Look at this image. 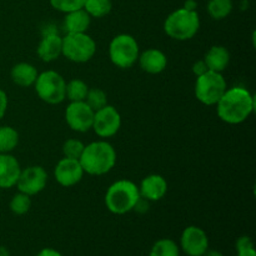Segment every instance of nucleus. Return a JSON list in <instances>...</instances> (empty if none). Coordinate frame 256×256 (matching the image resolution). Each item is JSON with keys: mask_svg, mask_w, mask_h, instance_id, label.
Instances as JSON below:
<instances>
[{"mask_svg": "<svg viewBox=\"0 0 256 256\" xmlns=\"http://www.w3.org/2000/svg\"><path fill=\"white\" fill-rule=\"evenodd\" d=\"M84 172L94 176L108 174L116 164V152L105 140L92 142L85 145L79 159Z\"/></svg>", "mask_w": 256, "mask_h": 256, "instance_id": "obj_2", "label": "nucleus"}, {"mask_svg": "<svg viewBox=\"0 0 256 256\" xmlns=\"http://www.w3.org/2000/svg\"><path fill=\"white\" fill-rule=\"evenodd\" d=\"M168 182L162 175L152 174L142 180L139 186L140 196L148 202H159L166 195Z\"/></svg>", "mask_w": 256, "mask_h": 256, "instance_id": "obj_14", "label": "nucleus"}, {"mask_svg": "<svg viewBox=\"0 0 256 256\" xmlns=\"http://www.w3.org/2000/svg\"><path fill=\"white\" fill-rule=\"evenodd\" d=\"M85 102L94 112H96V110L102 109L105 105H108V96L104 90L99 89V88H92V89H89V92H88Z\"/></svg>", "mask_w": 256, "mask_h": 256, "instance_id": "obj_27", "label": "nucleus"}, {"mask_svg": "<svg viewBox=\"0 0 256 256\" xmlns=\"http://www.w3.org/2000/svg\"><path fill=\"white\" fill-rule=\"evenodd\" d=\"M200 29V18L196 10H188L185 8L174 10L165 19L164 32L174 40H190Z\"/></svg>", "mask_w": 256, "mask_h": 256, "instance_id": "obj_4", "label": "nucleus"}, {"mask_svg": "<svg viewBox=\"0 0 256 256\" xmlns=\"http://www.w3.org/2000/svg\"><path fill=\"white\" fill-rule=\"evenodd\" d=\"M38 75L39 72H38L36 68L29 62H19V64L14 65L12 72H10V76H12L14 84L22 88H29L34 85Z\"/></svg>", "mask_w": 256, "mask_h": 256, "instance_id": "obj_20", "label": "nucleus"}, {"mask_svg": "<svg viewBox=\"0 0 256 256\" xmlns=\"http://www.w3.org/2000/svg\"><path fill=\"white\" fill-rule=\"evenodd\" d=\"M36 52L40 59L45 62H52L59 59L60 55H62V36L58 32L42 35Z\"/></svg>", "mask_w": 256, "mask_h": 256, "instance_id": "obj_16", "label": "nucleus"}, {"mask_svg": "<svg viewBox=\"0 0 256 256\" xmlns=\"http://www.w3.org/2000/svg\"><path fill=\"white\" fill-rule=\"evenodd\" d=\"M92 18L84 9L74 10L65 14L64 28L66 34H74V32H86L89 29Z\"/></svg>", "mask_w": 256, "mask_h": 256, "instance_id": "obj_19", "label": "nucleus"}, {"mask_svg": "<svg viewBox=\"0 0 256 256\" xmlns=\"http://www.w3.org/2000/svg\"><path fill=\"white\" fill-rule=\"evenodd\" d=\"M254 248V242L252 240L250 239L249 236H242L238 239L236 242V252L239 250H246V249H252Z\"/></svg>", "mask_w": 256, "mask_h": 256, "instance_id": "obj_30", "label": "nucleus"}, {"mask_svg": "<svg viewBox=\"0 0 256 256\" xmlns=\"http://www.w3.org/2000/svg\"><path fill=\"white\" fill-rule=\"evenodd\" d=\"M89 86L85 82L80 79H72L66 82L65 88V99H69L72 102H85Z\"/></svg>", "mask_w": 256, "mask_h": 256, "instance_id": "obj_22", "label": "nucleus"}, {"mask_svg": "<svg viewBox=\"0 0 256 256\" xmlns=\"http://www.w3.org/2000/svg\"><path fill=\"white\" fill-rule=\"evenodd\" d=\"M0 256H10V252L5 246H0Z\"/></svg>", "mask_w": 256, "mask_h": 256, "instance_id": "obj_37", "label": "nucleus"}, {"mask_svg": "<svg viewBox=\"0 0 256 256\" xmlns=\"http://www.w3.org/2000/svg\"><path fill=\"white\" fill-rule=\"evenodd\" d=\"M8 109V95L2 89H0V120L4 118Z\"/></svg>", "mask_w": 256, "mask_h": 256, "instance_id": "obj_31", "label": "nucleus"}, {"mask_svg": "<svg viewBox=\"0 0 256 256\" xmlns=\"http://www.w3.org/2000/svg\"><path fill=\"white\" fill-rule=\"evenodd\" d=\"M149 256H180V248L174 240L165 238L152 245Z\"/></svg>", "mask_w": 256, "mask_h": 256, "instance_id": "obj_25", "label": "nucleus"}, {"mask_svg": "<svg viewBox=\"0 0 256 256\" xmlns=\"http://www.w3.org/2000/svg\"><path fill=\"white\" fill-rule=\"evenodd\" d=\"M196 6H198V2H195V0H186L182 8H185V9L188 10H196Z\"/></svg>", "mask_w": 256, "mask_h": 256, "instance_id": "obj_35", "label": "nucleus"}, {"mask_svg": "<svg viewBox=\"0 0 256 256\" xmlns=\"http://www.w3.org/2000/svg\"><path fill=\"white\" fill-rule=\"evenodd\" d=\"M209 69H208L204 60H199V62H196L194 65H192V72H194L196 76H200V75H202L204 72H206Z\"/></svg>", "mask_w": 256, "mask_h": 256, "instance_id": "obj_32", "label": "nucleus"}, {"mask_svg": "<svg viewBox=\"0 0 256 256\" xmlns=\"http://www.w3.org/2000/svg\"><path fill=\"white\" fill-rule=\"evenodd\" d=\"M84 170L82 164L78 159H70V158H62L59 160L54 170V176L58 184L64 188H70L80 182L84 176Z\"/></svg>", "mask_w": 256, "mask_h": 256, "instance_id": "obj_13", "label": "nucleus"}, {"mask_svg": "<svg viewBox=\"0 0 256 256\" xmlns=\"http://www.w3.org/2000/svg\"><path fill=\"white\" fill-rule=\"evenodd\" d=\"M202 256H224V255H222L220 252H218V250H208V252Z\"/></svg>", "mask_w": 256, "mask_h": 256, "instance_id": "obj_36", "label": "nucleus"}, {"mask_svg": "<svg viewBox=\"0 0 256 256\" xmlns=\"http://www.w3.org/2000/svg\"><path fill=\"white\" fill-rule=\"evenodd\" d=\"M35 256H62L60 252H58L56 249H52V248H45L42 249Z\"/></svg>", "mask_w": 256, "mask_h": 256, "instance_id": "obj_33", "label": "nucleus"}, {"mask_svg": "<svg viewBox=\"0 0 256 256\" xmlns=\"http://www.w3.org/2000/svg\"><path fill=\"white\" fill-rule=\"evenodd\" d=\"M226 89V80L222 76V72L208 70L200 76H196L195 96L202 104L208 105V106L216 105Z\"/></svg>", "mask_w": 256, "mask_h": 256, "instance_id": "obj_5", "label": "nucleus"}, {"mask_svg": "<svg viewBox=\"0 0 256 256\" xmlns=\"http://www.w3.org/2000/svg\"><path fill=\"white\" fill-rule=\"evenodd\" d=\"M204 62L208 69L212 72H222L230 62V52L222 45H214L205 54Z\"/></svg>", "mask_w": 256, "mask_h": 256, "instance_id": "obj_18", "label": "nucleus"}, {"mask_svg": "<svg viewBox=\"0 0 256 256\" xmlns=\"http://www.w3.org/2000/svg\"><path fill=\"white\" fill-rule=\"evenodd\" d=\"M96 52V42L86 32L66 34L62 38V55L74 62H86Z\"/></svg>", "mask_w": 256, "mask_h": 256, "instance_id": "obj_8", "label": "nucleus"}, {"mask_svg": "<svg viewBox=\"0 0 256 256\" xmlns=\"http://www.w3.org/2000/svg\"><path fill=\"white\" fill-rule=\"evenodd\" d=\"M10 210L14 212L15 215H24L32 208V200H30L29 195L24 194V192H18L12 196V202L9 204Z\"/></svg>", "mask_w": 256, "mask_h": 256, "instance_id": "obj_26", "label": "nucleus"}, {"mask_svg": "<svg viewBox=\"0 0 256 256\" xmlns=\"http://www.w3.org/2000/svg\"><path fill=\"white\" fill-rule=\"evenodd\" d=\"M138 62L144 72H149V74H160L166 69L168 58L162 50L152 48V49H148L139 54Z\"/></svg>", "mask_w": 256, "mask_h": 256, "instance_id": "obj_17", "label": "nucleus"}, {"mask_svg": "<svg viewBox=\"0 0 256 256\" xmlns=\"http://www.w3.org/2000/svg\"><path fill=\"white\" fill-rule=\"evenodd\" d=\"M95 112L85 102H72L65 110L68 126L78 132H86L92 128Z\"/></svg>", "mask_w": 256, "mask_h": 256, "instance_id": "obj_10", "label": "nucleus"}, {"mask_svg": "<svg viewBox=\"0 0 256 256\" xmlns=\"http://www.w3.org/2000/svg\"><path fill=\"white\" fill-rule=\"evenodd\" d=\"M19 144V132L12 126H0V154H9Z\"/></svg>", "mask_w": 256, "mask_h": 256, "instance_id": "obj_21", "label": "nucleus"}, {"mask_svg": "<svg viewBox=\"0 0 256 256\" xmlns=\"http://www.w3.org/2000/svg\"><path fill=\"white\" fill-rule=\"evenodd\" d=\"M120 128H122V116L114 106L105 105L104 108L95 112L92 129L98 136L102 139L112 138L119 132Z\"/></svg>", "mask_w": 256, "mask_h": 256, "instance_id": "obj_9", "label": "nucleus"}, {"mask_svg": "<svg viewBox=\"0 0 256 256\" xmlns=\"http://www.w3.org/2000/svg\"><path fill=\"white\" fill-rule=\"evenodd\" d=\"M112 0H85L82 9L90 15V18H104L112 12Z\"/></svg>", "mask_w": 256, "mask_h": 256, "instance_id": "obj_24", "label": "nucleus"}, {"mask_svg": "<svg viewBox=\"0 0 256 256\" xmlns=\"http://www.w3.org/2000/svg\"><path fill=\"white\" fill-rule=\"evenodd\" d=\"M236 256H256V252L254 248H252V249H246V250H239Z\"/></svg>", "mask_w": 256, "mask_h": 256, "instance_id": "obj_34", "label": "nucleus"}, {"mask_svg": "<svg viewBox=\"0 0 256 256\" xmlns=\"http://www.w3.org/2000/svg\"><path fill=\"white\" fill-rule=\"evenodd\" d=\"M48 182V172L45 169L39 165L29 166L22 170L20 176L18 179L16 188L20 192L32 196L45 189Z\"/></svg>", "mask_w": 256, "mask_h": 256, "instance_id": "obj_11", "label": "nucleus"}, {"mask_svg": "<svg viewBox=\"0 0 256 256\" xmlns=\"http://www.w3.org/2000/svg\"><path fill=\"white\" fill-rule=\"evenodd\" d=\"M50 5L60 12H70L84 8L85 0H49Z\"/></svg>", "mask_w": 256, "mask_h": 256, "instance_id": "obj_28", "label": "nucleus"}, {"mask_svg": "<svg viewBox=\"0 0 256 256\" xmlns=\"http://www.w3.org/2000/svg\"><path fill=\"white\" fill-rule=\"evenodd\" d=\"M22 172L19 162L10 154H0V189L15 186Z\"/></svg>", "mask_w": 256, "mask_h": 256, "instance_id": "obj_15", "label": "nucleus"}, {"mask_svg": "<svg viewBox=\"0 0 256 256\" xmlns=\"http://www.w3.org/2000/svg\"><path fill=\"white\" fill-rule=\"evenodd\" d=\"M180 248L188 256H202L209 250V238L199 226H188L180 238Z\"/></svg>", "mask_w": 256, "mask_h": 256, "instance_id": "obj_12", "label": "nucleus"}, {"mask_svg": "<svg viewBox=\"0 0 256 256\" xmlns=\"http://www.w3.org/2000/svg\"><path fill=\"white\" fill-rule=\"evenodd\" d=\"M139 44L129 34H119L112 38L109 45V56L112 64L120 69H129L139 59Z\"/></svg>", "mask_w": 256, "mask_h": 256, "instance_id": "obj_6", "label": "nucleus"}, {"mask_svg": "<svg viewBox=\"0 0 256 256\" xmlns=\"http://www.w3.org/2000/svg\"><path fill=\"white\" fill-rule=\"evenodd\" d=\"M84 148L85 145L82 144L80 140L69 139L64 142V145H62V152H64L65 158L79 160L82 152H84Z\"/></svg>", "mask_w": 256, "mask_h": 256, "instance_id": "obj_29", "label": "nucleus"}, {"mask_svg": "<svg viewBox=\"0 0 256 256\" xmlns=\"http://www.w3.org/2000/svg\"><path fill=\"white\" fill-rule=\"evenodd\" d=\"M34 86L38 96L46 104H60L65 100L66 82L54 70H46L38 75Z\"/></svg>", "mask_w": 256, "mask_h": 256, "instance_id": "obj_7", "label": "nucleus"}, {"mask_svg": "<svg viewBox=\"0 0 256 256\" xmlns=\"http://www.w3.org/2000/svg\"><path fill=\"white\" fill-rule=\"evenodd\" d=\"M232 0H209L208 12L214 20H222L232 12Z\"/></svg>", "mask_w": 256, "mask_h": 256, "instance_id": "obj_23", "label": "nucleus"}, {"mask_svg": "<svg viewBox=\"0 0 256 256\" xmlns=\"http://www.w3.org/2000/svg\"><path fill=\"white\" fill-rule=\"evenodd\" d=\"M139 186L130 180H118L112 182L105 194V205L115 215H124L134 210L140 199Z\"/></svg>", "mask_w": 256, "mask_h": 256, "instance_id": "obj_3", "label": "nucleus"}, {"mask_svg": "<svg viewBox=\"0 0 256 256\" xmlns=\"http://www.w3.org/2000/svg\"><path fill=\"white\" fill-rule=\"evenodd\" d=\"M255 109V98L252 92L242 86L226 89L219 102H216L218 116L228 124H242Z\"/></svg>", "mask_w": 256, "mask_h": 256, "instance_id": "obj_1", "label": "nucleus"}]
</instances>
